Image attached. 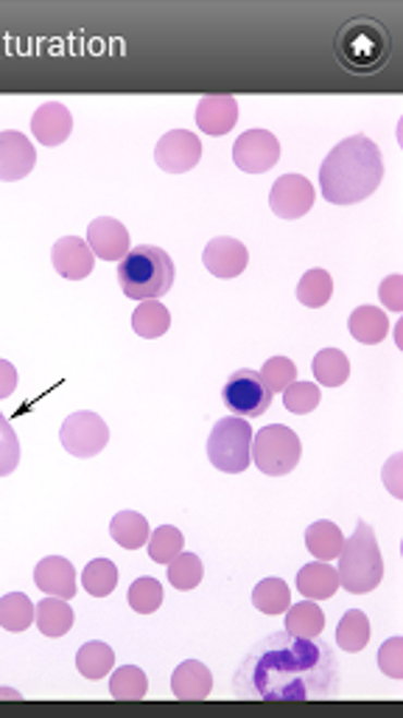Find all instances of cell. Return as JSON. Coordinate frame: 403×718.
<instances>
[{
    "instance_id": "obj_1",
    "label": "cell",
    "mask_w": 403,
    "mask_h": 718,
    "mask_svg": "<svg viewBox=\"0 0 403 718\" xmlns=\"http://www.w3.org/2000/svg\"><path fill=\"white\" fill-rule=\"evenodd\" d=\"M241 699L314 702L333 699L342 691L337 654L328 643L300 641L289 632H274L255 643L233 677Z\"/></svg>"
},
{
    "instance_id": "obj_2",
    "label": "cell",
    "mask_w": 403,
    "mask_h": 718,
    "mask_svg": "<svg viewBox=\"0 0 403 718\" xmlns=\"http://www.w3.org/2000/svg\"><path fill=\"white\" fill-rule=\"evenodd\" d=\"M384 180V157L376 141L351 135L333 146L319 166V191L333 205H356Z\"/></svg>"
},
{
    "instance_id": "obj_3",
    "label": "cell",
    "mask_w": 403,
    "mask_h": 718,
    "mask_svg": "<svg viewBox=\"0 0 403 718\" xmlns=\"http://www.w3.org/2000/svg\"><path fill=\"white\" fill-rule=\"evenodd\" d=\"M333 51L345 71L373 76V73L384 71L392 57L390 28L373 17L347 20L337 32Z\"/></svg>"
},
{
    "instance_id": "obj_4",
    "label": "cell",
    "mask_w": 403,
    "mask_h": 718,
    "mask_svg": "<svg viewBox=\"0 0 403 718\" xmlns=\"http://www.w3.org/2000/svg\"><path fill=\"white\" fill-rule=\"evenodd\" d=\"M118 284L132 301H160L174 287V262L163 248L141 244L118 262Z\"/></svg>"
},
{
    "instance_id": "obj_5",
    "label": "cell",
    "mask_w": 403,
    "mask_h": 718,
    "mask_svg": "<svg viewBox=\"0 0 403 718\" xmlns=\"http://www.w3.org/2000/svg\"><path fill=\"white\" fill-rule=\"evenodd\" d=\"M339 587L351 595H367L384 578V559L376 542V534L367 523H356L351 539H345V548L339 553L337 564Z\"/></svg>"
},
{
    "instance_id": "obj_6",
    "label": "cell",
    "mask_w": 403,
    "mask_h": 718,
    "mask_svg": "<svg viewBox=\"0 0 403 718\" xmlns=\"http://www.w3.org/2000/svg\"><path fill=\"white\" fill-rule=\"evenodd\" d=\"M208 460L224 475H241L253 464V427L247 418L228 416L216 421L208 438Z\"/></svg>"
},
{
    "instance_id": "obj_7",
    "label": "cell",
    "mask_w": 403,
    "mask_h": 718,
    "mask_svg": "<svg viewBox=\"0 0 403 718\" xmlns=\"http://www.w3.org/2000/svg\"><path fill=\"white\" fill-rule=\"evenodd\" d=\"M300 455H303V444H300V435L292 427L269 424L258 435H253V464L264 475H289L300 464Z\"/></svg>"
},
{
    "instance_id": "obj_8",
    "label": "cell",
    "mask_w": 403,
    "mask_h": 718,
    "mask_svg": "<svg viewBox=\"0 0 403 718\" xmlns=\"http://www.w3.org/2000/svg\"><path fill=\"white\" fill-rule=\"evenodd\" d=\"M221 396H224L228 410L239 418H258L272 407V391L253 368H239L235 373H230Z\"/></svg>"
},
{
    "instance_id": "obj_9",
    "label": "cell",
    "mask_w": 403,
    "mask_h": 718,
    "mask_svg": "<svg viewBox=\"0 0 403 718\" xmlns=\"http://www.w3.org/2000/svg\"><path fill=\"white\" fill-rule=\"evenodd\" d=\"M59 441L73 457H96L110 441V427L98 412L78 410L62 421L59 427Z\"/></svg>"
},
{
    "instance_id": "obj_10",
    "label": "cell",
    "mask_w": 403,
    "mask_h": 718,
    "mask_svg": "<svg viewBox=\"0 0 403 718\" xmlns=\"http://www.w3.org/2000/svg\"><path fill=\"white\" fill-rule=\"evenodd\" d=\"M233 160L247 175H264L280 160L278 137L269 130H247L233 144Z\"/></svg>"
},
{
    "instance_id": "obj_11",
    "label": "cell",
    "mask_w": 403,
    "mask_h": 718,
    "mask_svg": "<svg viewBox=\"0 0 403 718\" xmlns=\"http://www.w3.org/2000/svg\"><path fill=\"white\" fill-rule=\"evenodd\" d=\"M269 208L280 219H300L314 208V186L303 175H283L269 191Z\"/></svg>"
},
{
    "instance_id": "obj_12",
    "label": "cell",
    "mask_w": 403,
    "mask_h": 718,
    "mask_svg": "<svg viewBox=\"0 0 403 718\" xmlns=\"http://www.w3.org/2000/svg\"><path fill=\"white\" fill-rule=\"evenodd\" d=\"M155 160L169 175H183L202 160V141L188 130L166 132L155 146Z\"/></svg>"
},
{
    "instance_id": "obj_13",
    "label": "cell",
    "mask_w": 403,
    "mask_h": 718,
    "mask_svg": "<svg viewBox=\"0 0 403 718\" xmlns=\"http://www.w3.org/2000/svg\"><path fill=\"white\" fill-rule=\"evenodd\" d=\"M87 244H90L93 255L101 259V262H121L126 253L132 250L130 234L118 219L112 216H98L87 225Z\"/></svg>"
},
{
    "instance_id": "obj_14",
    "label": "cell",
    "mask_w": 403,
    "mask_h": 718,
    "mask_svg": "<svg viewBox=\"0 0 403 718\" xmlns=\"http://www.w3.org/2000/svg\"><path fill=\"white\" fill-rule=\"evenodd\" d=\"M34 164H37V152L23 132H0V180L3 183H14L32 175Z\"/></svg>"
},
{
    "instance_id": "obj_15",
    "label": "cell",
    "mask_w": 403,
    "mask_h": 718,
    "mask_svg": "<svg viewBox=\"0 0 403 718\" xmlns=\"http://www.w3.org/2000/svg\"><path fill=\"white\" fill-rule=\"evenodd\" d=\"M202 262H205V267L216 278H239L247 270L249 253L233 236H216V239L208 242L205 253H202Z\"/></svg>"
},
{
    "instance_id": "obj_16",
    "label": "cell",
    "mask_w": 403,
    "mask_h": 718,
    "mask_svg": "<svg viewBox=\"0 0 403 718\" xmlns=\"http://www.w3.org/2000/svg\"><path fill=\"white\" fill-rule=\"evenodd\" d=\"M51 262L62 278L68 282H82L96 267V255H93L90 244L78 236H62L51 250Z\"/></svg>"
},
{
    "instance_id": "obj_17",
    "label": "cell",
    "mask_w": 403,
    "mask_h": 718,
    "mask_svg": "<svg viewBox=\"0 0 403 718\" xmlns=\"http://www.w3.org/2000/svg\"><path fill=\"white\" fill-rule=\"evenodd\" d=\"M34 584L51 598H62V601H71L76 595V567H73L68 559L62 555H46L42 562L34 567Z\"/></svg>"
},
{
    "instance_id": "obj_18",
    "label": "cell",
    "mask_w": 403,
    "mask_h": 718,
    "mask_svg": "<svg viewBox=\"0 0 403 718\" xmlns=\"http://www.w3.org/2000/svg\"><path fill=\"white\" fill-rule=\"evenodd\" d=\"M239 121V101L230 93H219V96H205L196 105V127L205 135L221 137L228 135Z\"/></svg>"
},
{
    "instance_id": "obj_19",
    "label": "cell",
    "mask_w": 403,
    "mask_h": 718,
    "mask_svg": "<svg viewBox=\"0 0 403 718\" xmlns=\"http://www.w3.org/2000/svg\"><path fill=\"white\" fill-rule=\"evenodd\" d=\"M32 132L42 146L65 144L73 132V116L65 105L59 101H46L39 105L32 118Z\"/></svg>"
},
{
    "instance_id": "obj_20",
    "label": "cell",
    "mask_w": 403,
    "mask_h": 718,
    "mask_svg": "<svg viewBox=\"0 0 403 718\" xmlns=\"http://www.w3.org/2000/svg\"><path fill=\"white\" fill-rule=\"evenodd\" d=\"M210 691H213V673H210L205 662L185 660L171 673V693H174L176 699H208Z\"/></svg>"
},
{
    "instance_id": "obj_21",
    "label": "cell",
    "mask_w": 403,
    "mask_h": 718,
    "mask_svg": "<svg viewBox=\"0 0 403 718\" xmlns=\"http://www.w3.org/2000/svg\"><path fill=\"white\" fill-rule=\"evenodd\" d=\"M300 595H306V601H328L339 589L337 570L328 562H312L300 567L297 573Z\"/></svg>"
},
{
    "instance_id": "obj_22",
    "label": "cell",
    "mask_w": 403,
    "mask_h": 718,
    "mask_svg": "<svg viewBox=\"0 0 403 718\" xmlns=\"http://www.w3.org/2000/svg\"><path fill=\"white\" fill-rule=\"evenodd\" d=\"M306 548L317 562H333V559H339L342 548H345V534L339 530V525L319 519V523L308 525Z\"/></svg>"
},
{
    "instance_id": "obj_23",
    "label": "cell",
    "mask_w": 403,
    "mask_h": 718,
    "mask_svg": "<svg viewBox=\"0 0 403 718\" xmlns=\"http://www.w3.org/2000/svg\"><path fill=\"white\" fill-rule=\"evenodd\" d=\"M347 328H351V337L356 343L378 346L387 337V332H390V321H387V314L378 307H358L353 309Z\"/></svg>"
},
{
    "instance_id": "obj_24",
    "label": "cell",
    "mask_w": 403,
    "mask_h": 718,
    "mask_svg": "<svg viewBox=\"0 0 403 718\" xmlns=\"http://www.w3.org/2000/svg\"><path fill=\"white\" fill-rule=\"evenodd\" d=\"M322 629H326V614L317 607V601H300L286 609V632L292 637L317 641Z\"/></svg>"
},
{
    "instance_id": "obj_25",
    "label": "cell",
    "mask_w": 403,
    "mask_h": 718,
    "mask_svg": "<svg viewBox=\"0 0 403 718\" xmlns=\"http://www.w3.org/2000/svg\"><path fill=\"white\" fill-rule=\"evenodd\" d=\"M34 623L46 637H65L73 629V609L62 598H46L34 609Z\"/></svg>"
},
{
    "instance_id": "obj_26",
    "label": "cell",
    "mask_w": 403,
    "mask_h": 718,
    "mask_svg": "<svg viewBox=\"0 0 403 718\" xmlns=\"http://www.w3.org/2000/svg\"><path fill=\"white\" fill-rule=\"evenodd\" d=\"M110 534L124 550H141L149 542L151 530L144 514H137V511H121V514L112 516Z\"/></svg>"
},
{
    "instance_id": "obj_27",
    "label": "cell",
    "mask_w": 403,
    "mask_h": 718,
    "mask_svg": "<svg viewBox=\"0 0 403 718\" xmlns=\"http://www.w3.org/2000/svg\"><path fill=\"white\" fill-rule=\"evenodd\" d=\"M112 666H115V651L107 643L90 641L78 648L76 668L87 680H105L107 673H112Z\"/></svg>"
},
{
    "instance_id": "obj_28",
    "label": "cell",
    "mask_w": 403,
    "mask_h": 718,
    "mask_svg": "<svg viewBox=\"0 0 403 718\" xmlns=\"http://www.w3.org/2000/svg\"><path fill=\"white\" fill-rule=\"evenodd\" d=\"M314 379H317V385L326 387H339L345 385L347 376H351V362L339 348H322V351L314 357L312 362Z\"/></svg>"
},
{
    "instance_id": "obj_29",
    "label": "cell",
    "mask_w": 403,
    "mask_h": 718,
    "mask_svg": "<svg viewBox=\"0 0 403 718\" xmlns=\"http://www.w3.org/2000/svg\"><path fill=\"white\" fill-rule=\"evenodd\" d=\"M132 328H135L137 337H144V340H157V337H163V334L171 328L169 309H166L160 301H144L135 309V314H132Z\"/></svg>"
},
{
    "instance_id": "obj_30",
    "label": "cell",
    "mask_w": 403,
    "mask_h": 718,
    "mask_svg": "<svg viewBox=\"0 0 403 718\" xmlns=\"http://www.w3.org/2000/svg\"><path fill=\"white\" fill-rule=\"evenodd\" d=\"M370 643V621L362 609H347L337 626V646L342 651L358 654Z\"/></svg>"
},
{
    "instance_id": "obj_31",
    "label": "cell",
    "mask_w": 403,
    "mask_h": 718,
    "mask_svg": "<svg viewBox=\"0 0 403 718\" xmlns=\"http://www.w3.org/2000/svg\"><path fill=\"white\" fill-rule=\"evenodd\" d=\"M34 609L37 603H32L26 593H9L0 598V626L7 632H26L34 623Z\"/></svg>"
},
{
    "instance_id": "obj_32",
    "label": "cell",
    "mask_w": 403,
    "mask_h": 718,
    "mask_svg": "<svg viewBox=\"0 0 403 718\" xmlns=\"http://www.w3.org/2000/svg\"><path fill=\"white\" fill-rule=\"evenodd\" d=\"M253 603L258 612L264 614H286V609L292 607V593H289V584L283 578H264L258 587L253 589Z\"/></svg>"
},
{
    "instance_id": "obj_33",
    "label": "cell",
    "mask_w": 403,
    "mask_h": 718,
    "mask_svg": "<svg viewBox=\"0 0 403 718\" xmlns=\"http://www.w3.org/2000/svg\"><path fill=\"white\" fill-rule=\"evenodd\" d=\"M331 295H333V282L326 270L314 267V270H308L303 278H300L297 301L303 303V307H308V309L326 307V303L331 301Z\"/></svg>"
},
{
    "instance_id": "obj_34",
    "label": "cell",
    "mask_w": 403,
    "mask_h": 718,
    "mask_svg": "<svg viewBox=\"0 0 403 718\" xmlns=\"http://www.w3.org/2000/svg\"><path fill=\"white\" fill-rule=\"evenodd\" d=\"M146 691H149V680H146V673L137 666H121L112 671V680H110L112 699H124V702L144 699Z\"/></svg>"
},
{
    "instance_id": "obj_35",
    "label": "cell",
    "mask_w": 403,
    "mask_h": 718,
    "mask_svg": "<svg viewBox=\"0 0 403 718\" xmlns=\"http://www.w3.org/2000/svg\"><path fill=\"white\" fill-rule=\"evenodd\" d=\"M82 587L93 595V598H107L115 593L118 587V567L110 559H96L82 570Z\"/></svg>"
},
{
    "instance_id": "obj_36",
    "label": "cell",
    "mask_w": 403,
    "mask_h": 718,
    "mask_svg": "<svg viewBox=\"0 0 403 718\" xmlns=\"http://www.w3.org/2000/svg\"><path fill=\"white\" fill-rule=\"evenodd\" d=\"M149 559L157 564H169L171 559L183 553L185 548V536L183 530L174 528V525H160L155 534L149 536Z\"/></svg>"
},
{
    "instance_id": "obj_37",
    "label": "cell",
    "mask_w": 403,
    "mask_h": 718,
    "mask_svg": "<svg viewBox=\"0 0 403 718\" xmlns=\"http://www.w3.org/2000/svg\"><path fill=\"white\" fill-rule=\"evenodd\" d=\"M202 575H205V567L196 553H180L169 562V584L180 593H191L199 587Z\"/></svg>"
},
{
    "instance_id": "obj_38",
    "label": "cell",
    "mask_w": 403,
    "mask_h": 718,
    "mask_svg": "<svg viewBox=\"0 0 403 718\" xmlns=\"http://www.w3.org/2000/svg\"><path fill=\"white\" fill-rule=\"evenodd\" d=\"M130 607L135 609L137 614H151L160 609L163 603V584L151 578V575H144V578H135L130 587Z\"/></svg>"
},
{
    "instance_id": "obj_39",
    "label": "cell",
    "mask_w": 403,
    "mask_h": 718,
    "mask_svg": "<svg viewBox=\"0 0 403 718\" xmlns=\"http://www.w3.org/2000/svg\"><path fill=\"white\" fill-rule=\"evenodd\" d=\"M283 407L294 416H308L319 407V385L317 382H292L283 391Z\"/></svg>"
},
{
    "instance_id": "obj_40",
    "label": "cell",
    "mask_w": 403,
    "mask_h": 718,
    "mask_svg": "<svg viewBox=\"0 0 403 718\" xmlns=\"http://www.w3.org/2000/svg\"><path fill=\"white\" fill-rule=\"evenodd\" d=\"M260 379L267 382V387L274 393H283L292 382H297V366L289 357H272L267 359V366L260 368Z\"/></svg>"
},
{
    "instance_id": "obj_41",
    "label": "cell",
    "mask_w": 403,
    "mask_h": 718,
    "mask_svg": "<svg viewBox=\"0 0 403 718\" xmlns=\"http://www.w3.org/2000/svg\"><path fill=\"white\" fill-rule=\"evenodd\" d=\"M20 464V441L9 418L0 412V477L12 475Z\"/></svg>"
},
{
    "instance_id": "obj_42",
    "label": "cell",
    "mask_w": 403,
    "mask_h": 718,
    "mask_svg": "<svg viewBox=\"0 0 403 718\" xmlns=\"http://www.w3.org/2000/svg\"><path fill=\"white\" fill-rule=\"evenodd\" d=\"M378 666L392 680H403V641L401 637H390L384 646L378 648Z\"/></svg>"
},
{
    "instance_id": "obj_43",
    "label": "cell",
    "mask_w": 403,
    "mask_h": 718,
    "mask_svg": "<svg viewBox=\"0 0 403 718\" xmlns=\"http://www.w3.org/2000/svg\"><path fill=\"white\" fill-rule=\"evenodd\" d=\"M378 295H381V303H384L387 309H392V312H401L403 309V278L401 275H390V278H384L381 287H378Z\"/></svg>"
},
{
    "instance_id": "obj_44",
    "label": "cell",
    "mask_w": 403,
    "mask_h": 718,
    "mask_svg": "<svg viewBox=\"0 0 403 718\" xmlns=\"http://www.w3.org/2000/svg\"><path fill=\"white\" fill-rule=\"evenodd\" d=\"M17 391V371L9 359H0V398H9Z\"/></svg>"
},
{
    "instance_id": "obj_45",
    "label": "cell",
    "mask_w": 403,
    "mask_h": 718,
    "mask_svg": "<svg viewBox=\"0 0 403 718\" xmlns=\"http://www.w3.org/2000/svg\"><path fill=\"white\" fill-rule=\"evenodd\" d=\"M0 699H20V693L14 687H0Z\"/></svg>"
}]
</instances>
